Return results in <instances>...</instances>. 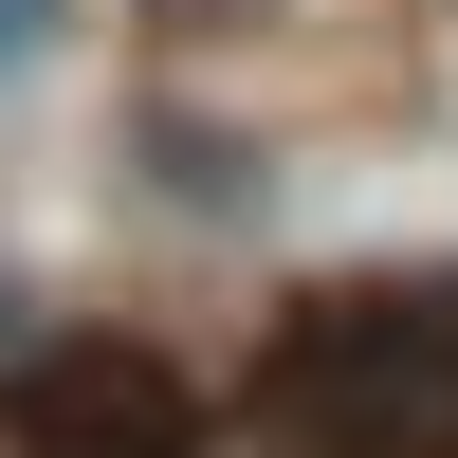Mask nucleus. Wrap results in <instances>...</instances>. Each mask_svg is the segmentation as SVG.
I'll return each instance as SVG.
<instances>
[{
  "label": "nucleus",
  "instance_id": "obj_1",
  "mask_svg": "<svg viewBox=\"0 0 458 458\" xmlns=\"http://www.w3.org/2000/svg\"><path fill=\"white\" fill-rule=\"evenodd\" d=\"M257 440L276 458H458V276L312 293L257 349Z\"/></svg>",
  "mask_w": 458,
  "mask_h": 458
},
{
  "label": "nucleus",
  "instance_id": "obj_2",
  "mask_svg": "<svg viewBox=\"0 0 458 458\" xmlns=\"http://www.w3.org/2000/svg\"><path fill=\"white\" fill-rule=\"evenodd\" d=\"M19 440H37V458H202V403H183V367L73 330V349L19 367Z\"/></svg>",
  "mask_w": 458,
  "mask_h": 458
}]
</instances>
